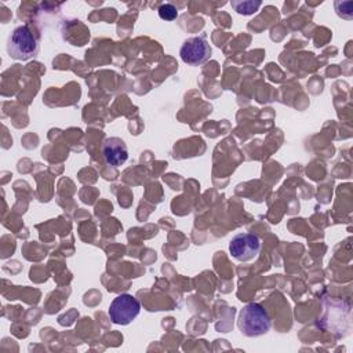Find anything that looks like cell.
Here are the masks:
<instances>
[{
    "label": "cell",
    "instance_id": "6da1fadb",
    "mask_svg": "<svg viewBox=\"0 0 353 353\" xmlns=\"http://www.w3.org/2000/svg\"><path fill=\"white\" fill-rule=\"evenodd\" d=\"M237 327L245 336H259L270 330L269 313L256 302H250L243 306L239 313Z\"/></svg>",
    "mask_w": 353,
    "mask_h": 353
},
{
    "label": "cell",
    "instance_id": "7a4b0ae2",
    "mask_svg": "<svg viewBox=\"0 0 353 353\" xmlns=\"http://www.w3.org/2000/svg\"><path fill=\"white\" fill-rule=\"evenodd\" d=\"M8 55L17 61H28L39 52V40L26 25L17 26L7 44Z\"/></svg>",
    "mask_w": 353,
    "mask_h": 353
},
{
    "label": "cell",
    "instance_id": "3957f363",
    "mask_svg": "<svg viewBox=\"0 0 353 353\" xmlns=\"http://www.w3.org/2000/svg\"><path fill=\"white\" fill-rule=\"evenodd\" d=\"M141 312V303L130 294L117 295L109 306V317L114 324L127 325Z\"/></svg>",
    "mask_w": 353,
    "mask_h": 353
},
{
    "label": "cell",
    "instance_id": "277c9868",
    "mask_svg": "<svg viewBox=\"0 0 353 353\" xmlns=\"http://www.w3.org/2000/svg\"><path fill=\"white\" fill-rule=\"evenodd\" d=\"M261 250V240L254 233L236 234L229 243L232 256L240 262H247L256 258Z\"/></svg>",
    "mask_w": 353,
    "mask_h": 353
},
{
    "label": "cell",
    "instance_id": "5b68a950",
    "mask_svg": "<svg viewBox=\"0 0 353 353\" xmlns=\"http://www.w3.org/2000/svg\"><path fill=\"white\" fill-rule=\"evenodd\" d=\"M179 55L185 63L197 66L204 63L211 57V47L205 40V37H201V36L189 37L188 40L183 41L179 50Z\"/></svg>",
    "mask_w": 353,
    "mask_h": 353
},
{
    "label": "cell",
    "instance_id": "8992f818",
    "mask_svg": "<svg viewBox=\"0 0 353 353\" xmlns=\"http://www.w3.org/2000/svg\"><path fill=\"white\" fill-rule=\"evenodd\" d=\"M103 157L109 165L117 167L125 163L128 159V150L123 139L113 137L103 142Z\"/></svg>",
    "mask_w": 353,
    "mask_h": 353
},
{
    "label": "cell",
    "instance_id": "52a82bcc",
    "mask_svg": "<svg viewBox=\"0 0 353 353\" xmlns=\"http://www.w3.org/2000/svg\"><path fill=\"white\" fill-rule=\"evenodd\" d=\"M261 1H232V7L241 15H251L261 7Z\"/></svg>",
    "mask_w": 353,
    "mask_h": 353
},
{
    "label": "cell",
    "instance_id": "ba28073f",
    "mask_svg": "<svg viewBox=\"0 0 353 353\" xmlns=\"http://www.w3.org/2000/svg\"><path fill=\"white\" fill-rule=\"evenodd\" d=\"M159 17L164 21H174L178 17V10L171 3H164L159 7Z\"/></svg>",
    "mask_w": 353,
    "mask_h": 353
}]
</instances>
